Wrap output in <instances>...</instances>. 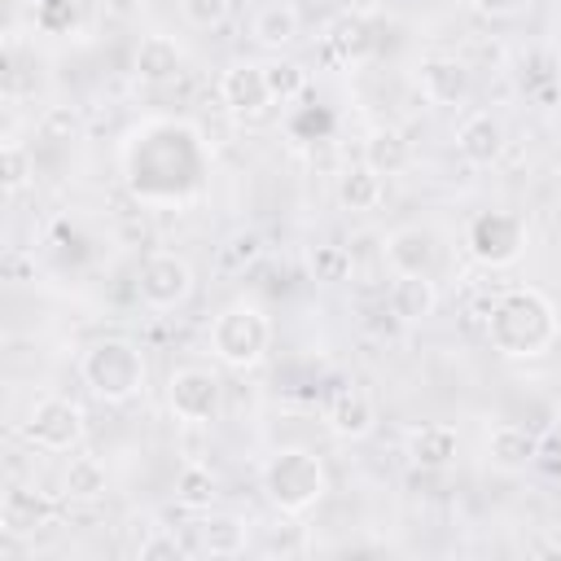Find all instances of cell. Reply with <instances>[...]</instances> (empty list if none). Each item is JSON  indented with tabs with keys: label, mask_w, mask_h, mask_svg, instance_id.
<instances>
[{
	"label": "cell",
	"mask_w": 561,
	"mask_h": 561,
	"mask_svg": "<svg viewBox=\"0 0 561 561\" xmlns=\"http://www.w3.org/2000/svg\"><path fill=\"white\" fill-rule=\"evenodd\" d=\"M557 188H561V162H557Z\"/></svg>",
	"instance_id": "obj_35"
},
{
	"label": "cell",
	"mask_w": 561,
	"mask_h": 561,
	"mask_svg": "<svg viewBox=\"0 0 561 561\" xmlns=\"http://www.w3.org/2000/svg\"><path fill=\"white\" fill-rule=\"evenodd\" d=\"M267 346H272V316H267L259 302H250V298L228 302V307L210 320V355H215L224 368L245 373V368L263 364Z\"/></svg>",
	"instance_id": "obj_4"
},
{
	"label": "cell",
	"mask_w": 561,
	"mask_h": 561,
	"mask_svg": "<svg viewBox=\"0 0 561 561\" xmlns=\"http://www.w3.org/2000/svg\"><path fill=\"white\" fill-rule=\"evenodd\" d=\"M324 425H329V434H337V438H346V443L368 438L373 425H377V403H373V394H368L364 386H355V381L333 386L329 399H324Z\"/></svg>",
	"instance_id": "obj_11"
},
{
	"label": "cell",
	"mask_w": 561,
	"mask_h": 561,
	"mask_svg": "<svg viewBox=\"0 0 561 561\" xmlns=\"http://www.w3.org/2000/svg\"><path fill=\"white\" fill-rule=\"evenodd\" d=\"M197 289L193 263L175 250H153L136 272V294L149 311H180Z\"/></svg>",
	"instance_id": "obj_7"
},
{
	"label": "cell",
	"mask_w": 561,
	"mask_h": 561,
	"mask_svg": "<svg viewBox=\"0 0 561 561\" xmlns=\"http://www.w3.org/2000/svg\"><path fill=\"white\" fill-rule=\"evenodd\" d=\"M215 500H219V478H215V469L202 465V460L180 465V473H175V504L188 508V513H206V508H215Z\"/></svg>",
	"instance_id": "obj_24"
},
{
	"label": "cell",
	"mask_w": 561,
	"mask_h": 561,
	"mask_svg": "<svg viewBox=\"0 0 561 561\" xmlns=\"http://www.w3.org/2000/svg\"><path fill=\"white\" fill-rule=\"evenodd\" d=\"M88 434V416L75 399L66 394H44L31 403L26 421H22V438L35 447V451H48V456H70Z\"/></svg>",
	"instance_id": "obj_6"
},
{
	"label": "cell",
	"mask_w": 561,
	"mask_h": 561,
	"mask_svg": "<svg viewBox=\"0 0 561 561\" xmlns=\"http://www.w3.org/2000/svg\"><path fill=\"white\" fill-rule=\"evenodd\" d=\"M167 408L180 425H215L224 412V381L202 364H184L167 377Z\"/></svg>",
	"instance_id": "obj_8"
},
{
	"label": "cell",
	"mask_w": 561,
	"mask_h": 561,
	"mask_svg": "<svg viewBox=\"0 0 561 561\" xmlns=\"http://www.w3.org/2000/svg\"><path fill=\"white\" fill-rule=\"evenodd\" d=\"M298 35H302V13L289 0H272L250 18V39L267 53H285L289 44H298Z\"/></svg>",
	"instance_id": "obj_18"
},
{
	"label": "cell",
	"mask_w": 561,
	"mask_h": 561,
	"mask_svg": "<svg viewBox=\"0 0 561 561\" xmlns=\"http://www.w3.org/2000/svg\"><path fill=\"white\" fill-rule=\"evenodd\" d=\"M386 311L399 324H425L438 311V285L430 280V272H394L386 289Z\"/></svg>",
	"instance_id": "obj_15"
},
{
	"label": "cell",
	"mask_w": 561,
	"mask_h": 561,
	"mask_svg": "<svg viewBox=\"0 0 561 561\" xmlns=\"http://www.w3.org/2000/svg\"><path fill=\"white\" fill-rule=\"evenodd\" d=\"M263 232L259 228H232L228 237H224V245H219V267L224 272H245V267H254L259 259H263Z\"/></svg>",
	"instance_id": "obj_25"
},
{
	"label": "cell",
	"mask_w": 561,
	"mask_h": 561,
	"mask_svg": "<svg viewBox=\"0 0 561 561\" xmlns=\"http://www.w3.org/2000/svg\"><path fill=\"white\" fill-rule=\"evenodd\" d=\"M333 44H346V57H364L368 53V35H364V22H355V18H342L337 26H333V35H329Z\"/></svg>",
	"instance_id": "obj_32"
},
{
	"label": "cell",
	"mask_w": 561,
	"mask_h": 561,
	"mask_svg": "<svg viewBox=\"0 0 561 561\" xmlns=\"http://www.w3.org/2000/svg\"><path fill=\"white\" fill-rule=\"evenodd\" d=\"M530 245V228L517 210L508 206H491V210H478L469 224H465V250L473 263L482 267H513Z\"/></svg>",
	"instance_id": "obj_5"
},
{
	"label": "cell",
	"mask_w": 561,
	"mask_h": 561,
	"mask_svg": "<svg viewBox=\"0 0 561 561\" xmlns=\"http://www.w3.org/2000/svg\"><path fill=\"white\" fill-rule=\"evenodd\" d=\"M79 381L101 403H114V408L131 403L145 394V381H149L145 351L131 337H96L79 351Z\"/></svg>",
	"instance_id": "obj_2"
},
{
	"label": "cell",
	"mask_w": 561,
	"mask_h": 561,
	"mask_svg": "<svg viewBox=\"0 0 561 561\" xmlns=\"http://www.w3.org/2000/svg\"><path fill=\"white\" fill-rule=\"evenodd\" d=\"M381 197H386V184H381V175L373 167H364V162L342 167V175H337V202H342V210L368 215V210L381 206Z\"/></svg>",
	"instance_id": "obj_23"
},
{
	"label": "cell",
	"mask_w": 561,
	"mask_h": 561,
	"mask_svg": "<svg viewBox=\"0 0 561 561\" xmlns=\"http://www.w3.org/2000/svg\"><path fill=\"white\" fill-rule=\"evenodd\" d=\"M311 272H316V280H346L351 276V250L333 245V241L316 245L311 250Z\"/></svg>",
	"instance_id": "obj_29"
},
{
	"label": "cell",
	"mask_w": 561,
	"mask_h": 561,
	"mask_svg": "<svg viewBox=\"0 0 561 561\" xmlns=\"http://www.w3.org/2000/svg\"><path fill=\"white\" fill-rule=\"evenodd\" d=\"M508 149V127L500 114L491 110H473L456 123V153L469 162V167H495Z\"/></svg>",
	"instance_id": "obj_12"
},
{
	"label": "cell",
	"mask_w": 561,
	"mask_h": 561,
	"mask_svg": "<svg viewBox=\"0 0 561 561\" xmlns=\"http://www.w3.org/2000/svg\"><path fill=\"white\" fill-rule=\"evenodd\" d=\"M180 13L197 31H219L232 18V0H180Z\"/></svg>",
	"instance_id": "obj_28"
},
{
	"label": "cell",
	"mask_w": 561,
	"mask_h": 561,
	"mask_svg": "<svg viewBox=\"0 0 561 561\" xmlns=\"http://www.w3.org/2000/svg\"><path fill=\"white\" fill-rule=\"evenodd\" d=\"M110 491V469L96 456H70L61 469V495L70 504H96Z\"/></svg>",
	"instance_id": "obj_22"
},
{
	"label": "cell",
	"mask_w": 561,
	"mask_h": 561,
	"mask_svg": "<svg viewBox=\"0 0 561 561\" xmlns=\"http://www.w3.org/2000/svg\"><path fill=\"white\" fill-rule=\"evenodd\" d=\"M53 517H57V504L44 491L22 486V482L4 486V495H0V530L9 539H31L44 526H53Z\"/></svg>",
	"instance_id": "obj_13"
},
{
	"label": "cell",
	"mask_w": 561,
	"mask_h": 561,
	"mask_svg": "<svg viewBox=\"0 0 561 561\" xmlns=\"http://www.w3.org/2000/svg\"><path fill=\"white\" fill-rule=\"evenodd\" d=\"M482 18H491V22H508V18H517L522 9H526V0H469Z\"/></svg>",
	"instance_id": "obj_33"
},
{
	"label": "cell",
	"mask_w": 561,
	"mask_h": 561,
	"mask_svg": "<svg viewBox=\"0 0 561 561\" xmlns=\"http://www.w3.org/2000/svg\"><path fill=\"white\" fill-rule=\"evenodd\" d=\"M245 543H250V526L237 513L206 508L193 522V552H202V557H241Z\"/></svg>",
	"instance_id": "obj_16"
},
{
	"label": "cell",
	"mask_w": 561,
	"mask_h": 561,
	"mask_svg": "<svg viewBox=\"0 0 561 561\" xmlns=\"http://www.w3.org/2000/svg\"><path fill=\"white\" fill-rule=\"evenodd\" d=\"M180 70H184V48L171 35H162V31L145 35L136 44V53H131V75L140 83H153L158 88V83H171Z\"/></svg>",
	"instance_id": "obj_17"
},
{
	"label": "cell",
	"mask_w": 561,
	"mask_h": 561,
	"mask_svg": "<svg viewBox=\"0 0 561 561\" xmlns=\"http://www.w3.org/2000/svg\"><path fill=\"white\" fill-rule=\"evenodd\" d=\"M359 162L364 167H373L381 180H390V175H403L408 167H412V140L399 131V127H373L368 136H364V145H359Z\"/></svg>",
	"instance_id": "obj_19"
},
{
	"label": "cell",
	"mask_w": 561,
	"mask_h": 561,
	"mask_svg": "<svg viewBox=\"0 0 561 561\" xmlns=\"http://www.w3.org/2000/svg\"><path fill=\"white\" fill-rule=\"evenodd\" d=\"M381 254H386L390 272H430L434 267V237L421 224H399L386 232Z\"/></svg>",
	"instance_id": "obj_20"
},
{
	"label": "cell",
	"mask_w": 561,
	"mask_h": 561,
	"mask_svg": "<svg viewBox=\"0 0 561 561\" xmlns=\"http://www.w3.org/2000/svg\"><path fill=\"white\" fill-rule=\"evenodd\" d=\"M193 548L188 543H180V535L175 530H162V526H149V535L140 539V543H131V557L136 561H180V557H188Z\"/></svg>",
	"instance_id": "obj_27"
},
{
	"label": "cell",
	"mask_w": 561,
	"mask_h": 561,
	"mask_svg": "<svg viewBox=\"0 0 561 561\" xmlns=\"http://www.w3.org/2000/svg\"><path fill=\"white\" fill-rule=\"evenodd\" d=\"M0 175H4V193L9 197L31 180V158H26V149L18 140H4V149H0Z\"/></svg>",
	"instance_id": "obj_30"
},
{
	"label": "cell",
	"mask_w": 561,
	"mask_h": 561,
	"mask_svg": "<svg viewBox=\"0 0 561 561\" xmlns=\"http://www.w3.org/2000/svg\"><path fill=\"white\" fill-rule=\"evenodd\" d=\"M105 4H118V9H127V4H136V0H105Z\"/></svg>",
	"instance_id": "obj_34"
},
{
	"label": "cell",
	"mask_w": 561,
	"mask_h": 561,
	"mask_svg": "<svg viewBox=\"0 0 561 561\" xmlns=\"http://www.w3.org/2000/svg\"><path fill=\"white\" fill-rule=\"evenodd\" d=\"M219 105H224L232 118H241V123L263 118V114L276 105V96H272V88H267V70H263L259 61H232V66L219 75Z\"/></svg>",
	"instance_id": "obj_9"
},
{
	"label": "cell",
	"mask_w": 561,
	"mask_h": 561,
	"mask_svg": "<svg viewBox=\"0 0 561 561\" xmlns=\"http://www.w3.org/2000/svg\"><path fill=\"white\" fill-rule=\"evenodd\" d=\"M267 88H272V96H276V105H285V101H298L302 92H307V70L298 66V61H289V57H272L267 66Z\"/></svg>",
	"instance_id": "obj_26"
},
{
	"label": "cell",
	"mask_w": 561,
	"mask_h": 561,
	"mask_svg": "<svg viewBox=\"0 0 561 561\" xmlns=\"http://www.w3.org/2000/svg\"><path fill=\"white\" fill-rule=\"evenodd\" d=\"M259 482H263L267 504L285 517H302L329 495V469L307 447H280L276 456H267Z\"/></svg>",
	"instance_id": "obj_3"
},
{
	"label": "cell",
	"mask_w": 561,
	"mask_h": 561,
	"mask_svg": "<svg viewBox=\"0 0 561 561\" xmlns=\"http://www.w3.org/2000/svg\"><path fill=\"white\" fill-rule=\"evenodd\" d=\"M482 451H486V465L491 469H500V473H526L539 460L543 443H539L535 430H526L517 421H500V425L486 430V447Z\"/></svg>",
	"instance_id": "obj_14"
},
{
	"label": "cell",
	"mask_w": 561,
	"mask_h": 561,
	"mask_svg": "<svg viewBox=\"0 0 561 561\" xmlns=\"http://www.w3.org/2000/svg\"><path fill=\"white\" fill-rule=\"evenodd\" d=\"M416 88L430 105L438 110H456L473 96V70L469 61L451 57V53H434V57H421L416 66Z\"/></svg>",
	"instance_id": "obj_10"
},
{
	"label": "cell",
	"mask_w": 561,
	"mask_h": 561,
	"mask_svg": "<svg viewBox=\"0 0 561 561\" xmlns=\"http://www.w3.org/2000/svg\"><path fill=\"white\" fill-rule=\"evenodd\" d=\"M456 456H460V434H456L451 425H443V421L416 425V430L408 434V460H412L416 469L438 473V469H447Z\"/></svg>",
	"instance_id": "obj_21"
},
{
	"label": "cell",
	"mask_w": 561,
	"mask_h": 561,
	"mask_svg": "<svg viewBox=\"0 0 561 561\" xmlns=\"http://www.w3.org/2000/svg\"><path fill=\"white\" fill-rule=\"evenodd\" d=\"M557 337H561L557 302L535 285L504 289L486 311V342L504 359H539L557 346Z\"/></svg>",
	"instance_id": "obj_1"
},
{
	"label": "cell",
	"mask_w": 561,
	"mask_h": 561,
	"mask_svg": "<svg viewBox=\"0 0 561 561\" xmlns=\"http://www.w3.org/2000/svg\"><path fill=\"white\" fill-rule=\"evenodd\" d=\"M39 131H44L48 140H70V136L79 131V114H75L70 105H53V110H44Z\"/></svg>",
	"instance_id": "obj_31"
}]
</instances>
